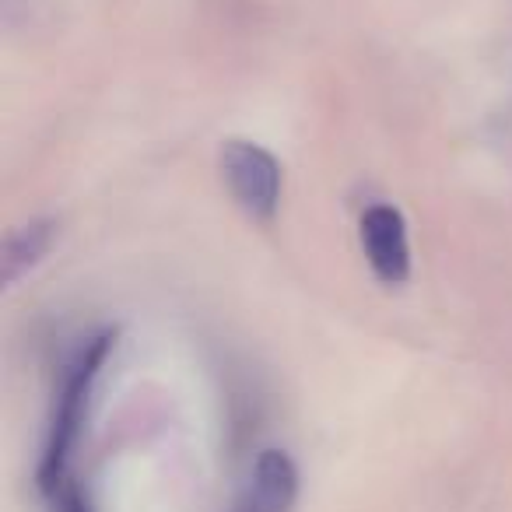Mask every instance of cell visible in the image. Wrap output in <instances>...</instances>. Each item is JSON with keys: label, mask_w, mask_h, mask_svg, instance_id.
I'll use <instances>...</instances> for the list:
<instances>
[{"label": "cell", "mask_w": 512, "mask_h": 512, "mask_svg": "<svg viewBox=\"0 0 512 512\" xmlns=\"http://www.w3.org/2000/svg\"><path fill=\"white\" fill-rule=\"evenodd\" d=\"M295 498H299V470L292 456L281 449H264L256 456L232 512H292Z\"/></svg>", "instance_id": "obj_4"}, {"label": "cell", "mask_w": 512, "mask_h": 512, "mask_svg": "<svg viewBox=\"0 0 512 512\" xmlns=\"http://www.w3.org/2000/svg\"><path fill=\"white\" fill-rule=\"evenodd\" d=\"M362 249L372 274L383 285H404L411 278V242H407V221L393 204L365 207L362 221Z\"/></svg>", "instance_id": "obj_3"}, {"label": "cell", "mask_w": 512, "mask_h": 512, "mask_svg": "<svg viewBox=\"0 0 512 512\" xmlns=\"http://www.w3.org/2000/svg\"><path fill=\"white\" fill-rule=\"evenodd\" d=\"M39 495H43L46 512H95L92 498L85 495L78 474L57 477V481L39 484Z\"/></svg>", "instance_id": "obj_6"}, {"label": "cell", "mask_w": 512, "mask_h": 512, "mask_svg": "<svg viewBox=\"0 0 512 512\" xmlns=\"http://www.w3.org/2000/svg\"><path fill=\"white\" fill-rule=\"evenodd\" d=\"M50 246H53V221H32V225L18 228L8 239V249H4V278H8V285H15L22 274H29L50 253Z\"/></svg>", "instance_id": "obj_5"}, {"label": "cell", "mask_w": 512, "mask_h": 512, "mask_svg": "<svg viewBox=\"0 0 512 512\" xmlns=\"http://www.w3.org/2000/svg\"><path fill=\"white\" fill-rule=\"evenodd\" d=\"M221 176L235 204L256 221H271L281 207V176L278 158L253 141H228L221 148Z\"/></svg>", "instance_id": "obj_2"}, {"label": "cell", "mask_w": 512, "mask_h": 512, "mask_svg": "<svg viewBox=\"0 0 512 512\" xmlns=\"http://www.w3.org/2000/svg\"><path fill=\"white\" fill-rule=\"evenodd\" d=\"M113 344H116L113 330H102V334L88 337L74 351L71 362L64 365L57 397H53L50 425H46L43 456H39V467H36L39 484L74 474V453H78L81 435H85L92 400H95V383H99L102 369H106L109 355H113Z\"/></svg>", "instance_id": "obj_1"}]
</instances>
